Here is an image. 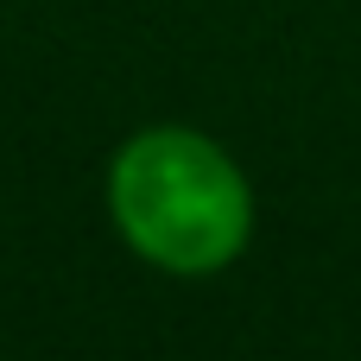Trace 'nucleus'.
I'll list each match as a JSON object with an SVG mask.
<instances>
[{
    "instance_id": "nucleus-1",
    "label": "nucleus",
    "mask_w": 361,
    "mask_h": 361,
    "mask_svg": "<svg viewBox=\"0 0 361 361\" xmlns=\"http://www.w3.org/2000/svg\"><path fill=\"white\" fill-rule=\"evenodd\" d=\"M108 209L127 247L178 279L222 273L254 235V190L241 165L190 127L133 133L114 152Z\"/></svg>"
}]
</instances>
